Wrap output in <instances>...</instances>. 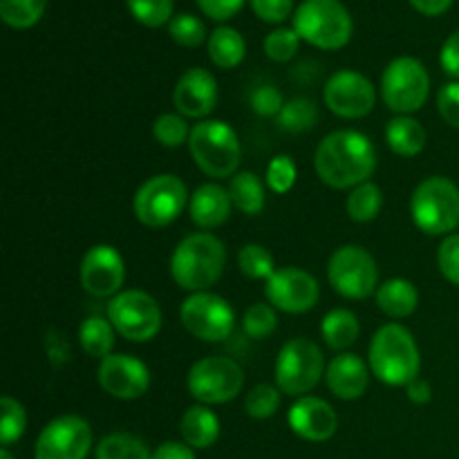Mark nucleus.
Returning <instances> with one entry per match:
<instances>
[{"label": "nucleus", "instance_id": "nucleus-1", "mask_svg": "<svg viewBox=\"0 0 459 459\" xmlns=\"http://www.w3.org/2000/svg\"><path fill=\"white\" fill-rule=\"evenodd\" d=\"M314 169L330 188H354L370 182L377 170V148L359 130H334L318 143Z\"/></svg>", "mask_w": 459, "mask_h": 459}, {"label": "nucleus", "instance_id": "nucleus-2", "mask_svg": "<svg viewBox=\"0 0 459 459\" xmlns=\"http://www.w3.org/2000/svg\"><path fill=\"white\" fill-rule=\"evenodd\" d=\"M372 375L385 385H403L420 377L421 352L415 336L402 323H385L375 332L368 350Z\"/></svg>", "mask_w": 459, "mask_h": 459}, {"label": "nucleus", "instance_id": "nucleus-3", "mask_svg": "<svg viewBox=\"0 0 459 459\" xmlns=\"http://www.w3.org/2000/svg\"><path fill=\"white\" fill-rule=\"evenodd\" d=\"M227 267V249L213 233H191L175 247L170 255V276L178 287L197 294L209 291L222 278Z\"/></svg>", "mask_w": 459, "mask_h": 459}, {"label": "nucleus", "instance_id": "nucleus-4", "mask_svg": "<svg viewBox=\"0 0 459 459\" xmlns=\"http://www.w3.org/2000/svg\"><path fill=\"white\" fill-rule=\"evenodd\" d=\"M188 151L197 169L215 179L236 175L242 160L238 133L222 119H204L193 126Z\"/></svg>", "mask_w": 459, "mask_h": 459}, {"label": "nucleus", "instance_id": "nucleus-5", "mask_svg": "<svg viewBox=\"0 0 459 459\" xmlns=\"http://www.w3.org/2000/svg\"><path fill=\"white\" fill-rule=\"evenodd\" d=\"M411 215L426 236H451L459 227V186L442 175L426 178L412 193Z\"/></svg>", "mask_w": 459, "mask_h": 459}, {"label": "nucleus", "instance_id": "nucleus-6", "mask_svg": "<svg viewBox=\"0 0 459 459\" xmlns=\"http://www.w3.org/2000/svg\"><path fill=\"white\" fill-rule=\"evenodd\" d=\"M294 30L318 49H341L352 39V16L341 0H303L294 12Z\"/></svg>", "mask_w": 459, "mask_h": 459}, {"label": "nucleus", "instance_id": "nucleus-7", "mask_svg": "<svg viewBox=\"0 0 459 459\" xmlns=\"http://www.w3.org/2000/svg\"><path fill=\"white\" fill-rule=\"evenodd\" d=\"M327 366L321 348L314 341L296 336L287 341L276 357V385L282 394L290 397H305L318 385L325 375Z\"/></svg>", "mask_w": 459, "mask_h": 459}, {"label": "nucleus", "instance_id": "nucleus-8", "mask_svg": "<svg viewBox=\"0 0 459 459\" xmlns=\"http://www.w3.org/2000/svg\"><path fill=\"white\" fill-rule=\"evenodd\" d=\"M188 204L186 184L173 173H160L148 178L137 188L133 200L134 218L148 229H164L182 215Z\"/></svg>", "mask_w": 459, "mask_h": 459}, {"label": "nucleus", "instance_id": "nucleus-9", "mask_svg": "<svg viewBox=\"0 0 459 459\" xmlns=\"http://www.w3.org/2000/svg\"><path fill=\"white\" fill-rule=\"evenodd\" d=\"M430 94V74L415 56H399L385 65L381 76V99L397 115L421 110Z\"/></svg>", "mask_w": 459, "mask_h": 459}, {"label": "nucleus", "instance_id": "nucleus-10", "mask_svg": "<svg viewBox=\"0 0 459 459\" xmlns=\"http://www.w3.org/2000/svg\"><path fill=\"white\" fill-rule=\"evenodd\" d=\"M327 281L343 299H370L379 290V267L368 249L359 245H343L327 263Z\"/></svg>", "mask_w": 459, "mask_h": 459}, {"label": "nucleus", "instance_id": "nucleus-11", "mask_svg": "<svg viewBox=\"0 0 459 459\" xmlns=\"http://www.w3.org/2000/svg\"><path fill=\"white\" fill-rule=\"evenodd\" d=\"M186 385L197 403L220 406L233 402L242 393L245 370L229 357H204L191 366Z\"/></svg>", "mask_w": 459, "mask_h": 459}, {"label": "nucleus", "instance_id": "nucleus-12", "mask_svg": "<svg viewBox=\"0 0 459 459\" xmlns=\"http://www.w3.org/2000/svg\"><path fill=\"white\" fill-rule=\"evenodd\" d=\"M108 321L124 339L148 343L161 330V307L148 291L126 290L108 303Z\"/></svg>", "mask_w": 459, "mask_h": 459}, {"label": "nucleus", "instance_id": "nucleus-13", "mask_svg": "<svg viewBox=\"0 0 459 459\" xmlns=\"http://www.w3.org/2000/svg\"><path fill=\"white\" fill-rule=\"evenodd\" d=\"M184 330L206 343H220L236 330V312L227 299L213 291H197L186 296L179 307Z\"/></svg>", "mask_w": 459, "mask_h": 459}, {"label": "nucleus", "instance_id": "nucleus-14", "mask_svg": "<svg viewBox=\"0 0 459 459\" xmlns=\"http://www.w3.org/2000/svg\"><path fill=\"white\" fill-rule=\"evenodd\" d=\"M92 448V429L79 415H61L45 424L34 446V459H85Z\"/></svg>", "mask_w": 459, "mask_h": 459}, {"label": "nucleus", "instance_id": "nucleus-15", "mask_svg": "<svg viewBox=\"0 0 459 459\" xmlns=\"http://www.w3.org/2000/svg\"><path fill=\"white\" fill-rule=\"evenodd\" d=\"M323 99L330 112L341 119H361L372 112L377 90L366 74L357 70H339L327 79Z\"/></svg>", "mask_w": 459, "mask_h": 459}, {"label": "nucleus", "instance_id": "nucleus-16", "mask_svg": "<svg viewBox=\"0 0 459 459\" xmlns=\"http://www.w3.org/2000/svg\"><path fill=\"white\" fill-rule=\"evenodd\" d=\"M264 296L269 305L287 314H305L318 303L321 287L309 272L299 267L276 269L272 278L264 282Z\"/></svg>", "mask_w": 459, "mask_h": 459}, {"label": "nucleus", "instance_id": "nucleus-17", "mask_svg": "<svg viewBox=\"0 0 459 459\" xmlns=\"http://www.w3.org/2000/svg\"><path fill=\"white\" fill-rule=\"evenodd\" d=\"M126 282V260L112 245H94L81 260V285L94 299H115Z\"/></svg>", "mask_w": 459, "mask_h": 459}, {"label": "nucleus", "instance_id": "nucleus-18", "mask_svg": "<svg viewBox=\"0 0 459 459\" xmlns=\"http://www.w3.org/2000/svg\"><path fill=\"white\" fill-rule=\"evenodd\" d=\"M99 385L121 402H134L151 388V370L133 354H110L99 363Z\"/></svg>", "mask_w": 459, "mask_h": 459}, {"label": "nucleus", "instance_id": "nucleus-19", "mask_svg": "<svg viewBox=\"0 0 459 459\" xmlns=\"http://www.w3.org/2000/svg\"><path fill=\"white\" fill-rule=\"evenodd\" d=\"M173 106L186 119L204 121L218 106V81L204 67H191L178 79L173 90Z\"/></svg>", "mask_w": 459, "mask_h": 459}, {"label": "nucleus", "instance_id": "nucleus-20", "mask_svg": "<svg viewBox=\"0 0 459 459\" xmlns=\"http://www.w3.org/2000/svg\"><path fill=\"white\" fill-rule=\"evenodd\" d=\"M287 421L294 435H299L305 442H327L339 430V415L334 406L325 399L305 394L294 402V406L287 412Z\"/></svg>", "mask_w": 459, "mask_h": 459}, {"label": "nucleus", "instance_id": "nucleus-21", "mask_svg": "<svg viewBox=\"0 0 459 459\" xmlns=\"http://www.w3.org/2000/svg\"><path fill=\"white\" fill-rule=\"evenodd\" d=\"M370 366L359 354L341 352L327 363L325 384L330 393L341 402H354L366 394L370 384Z\"/></svg>", "mask_w": 459, "mask_h": 459}, {"label": "nucleus", "instance_id": "nucleus-22", "mask_svg": "<svg viewBox=\"0 0 459 459\" xmlns=\"http://www.w3.org/2000/svg\"><path fill=\"white\" fill-rule=\"evenodd\" d=\"M231 195L229 188L220 186V184L209 182L202 184L193 191L191 200H188V213H191L193 224H197L204 231L222 227L231 215Z\"/></svg>", "mask_w": 459, "mask_h": 459}, {"label": "nucleus", "instance_id": "nucleus-23", "mask_svg": "<svg viewBox=\"0 0 459 459\" xmlns=\"http://www.w3.org/2000/svg\"><path fill=\"white\" fill-rule=\"evenodd\" d=\"M179 435L182 442L197 451L213 446L220 437V417L204 403H195L184 411L179 420Z\"/></svg>", "mask_w": 459, "mask_h": 459}, {"label": "nucleus", "instance_id": "nucleus-24", "mask_svg": "<svg viewBox=\"0 0 459 459\" xmlns=\"http://www.w3.org/2000/svg\"><path fill=\"white\" fill-rule=\"evenodd\" d=\"M377 305L390 318H408L420 305V291L408 278H390L377 290Z\"/></svg>", "mask_w": 459, "mask_h": 459}, {"label": "nucleus", "instance_id": "nucleus-25", "mask_svg": "<svg viewBox=\"0 0 459 459\" xmlns=\"http://www.w3.org/2000/svg\"><path fill=\"white\" fill-rule=\"evenodd\" d=\"M388 148L399 157H415L426 148V128L411 115H399L385 126Z\"/></svg>", "mask_w": 459, "mask_h": 459}, {"label": "nucleus", "instance_id": "nucleus-26", "mask_svg": "<svg viewBox=\"0 0 459 459\" xmlns=\"http://www.w3.org/2000/svg\"><path fill=\"white\" fill-rule=\"evenodd\" d=\"M359 334H361V325H359L357 314L345 307L330 309L321 323L323 341L327 348L336 350V352H343L350 345L357 343Z\"/></svg>", "mask_w": 459, "mask_h": 459}, {"label": "nucleus", "instance_id": "nucleus-27", "mask_svg": "<svg viewBox=\"0 0 459 459\" xmlns=\"http://www.w3.org/2000/svg\"><path fill=\"white\" fill-rule=\"evenodd\" d=\"M206 49H209V58L215 65L222 67V70H233L245 61L247 43L240 31L222 25L211 31Z\"/></svg>", "mask_w": 459, "mask_h": 459}, {"label": "nucleus", "instance_id": "nucleus-28", "mask_svg": "<svg viewBox=\"0 0 459 459\" xmlns=\"http://www.w3.org/2000/svg\"><path fill=\"white\" fill-rule=\"evenodd\" d=\"M229 195H231L233 206L245 215L263 213L264 202H267V191L260 178L249 170L236 173L229 182Z\"/></svg>", "mask_w": 459, "mask_h": 459}, {"label": "nucleus", "instance_id": "nucleus-29", "mask_svg": "<svg viewBox=\"0 0 459 459\" xmlns=\"http://www.w3.org/2000/svg\"><path fill=\"white\" fill-rule=\"evenodd\" d=\"M115 327L108 318L90 316L79 327V343L83 352L92 359H106L115 348Z\"/></svg>", "mask_w": 459, "mask_h": 459}, {"label": "nucleus", "instance_id": "nucleus-30", "mask_svg": "<svg viewBox=\"0 0 459 459\" xmlns=\"http://www.w3.org/2000/svg\"><path fill=\"white\" fill-rule=\"evenodd\" d=\"M381 206H384V193L375 182H363L354 186L345 202L350 220L359 224L372 222L381 213Z\"/></svg>", "mask_w": 459, "mask_h": 459}, {"label": "nucleus", "instance_id": "nucleus-31", "mask_svg": "<svg viewBox=\"0 0 459 459\" xmlns=\"http://www.w3.org/2000/svg\"><path fill=\"white\" fill-rule=\"evenodd\" d=\"M276 121L278 128L285 130V133H305V130H312L316 126L318 106L307 97L290 99L281 110V115L276 117Z\"/></svg>", "mask_w": 459, "mask_h": 459}, {"label": "nucleus", "instance_id": "nucleus-32", "mask_svg": "<svg viewBox=\"0 0 459 459\" xmlns=\"http://www.w3.org/2000/svg\"><path fill=\"white\" fill-rule=\"evenodd\" d=\"M97 459H152L146 444L130 433H110L99 442Z\"/></svg>", "mask_w": 459, "mask_h": 459}, {"label": "nucleus", "instance_id": "nucleus-33", "mask_svg": "<svg viewBox=\"0 0 459 459\" xmlns=\"http://www.w3.org/2000/svg\"><path fill=\"white\" fill-rule=\"evenodd\" d=\"M48 0H0V18L13 30H30L43 18Z\"/></svg>", "mask_w": 459, "mask_h": 459}, {"label": "nucleus", "instance_id": "nucleus-34", "mask_svg": "<svg viewBox=\"0 0 459 459\" xmlns=\"http://www.w3.org/2000/svg\"><path fill=\"white\" fill-rule=\"evenodd\" d=\"M0 411H3V420H0V444H3V448H9L25 435L27 412L25 406L18 399L9 397V394H4L0 399Z\"/></svg>", "mask_w": 459, "mask_h": 459}, {"label": "nucleus", "instance_id": "nucleus-35", "mask_svg": "<svg viewBox=\"0 0 459 459\" xmlns=\"http://www.w3.org/2000/svg\"><path fill=\"white\" fill-rule=\"evenodd\" d=\"M238 267L245 273L247 278H254V281H264L276 273V267H273V255L264 249L263 245H245L240 251H238Z\"/></svg>", "mask_w": 459, "mask_h": 459}, {"label": "nucleus", "instance_id": "nucleus-36", "mask_svg": "<svg viewBox=\"0 0 459 459\" xmlns=\"http://www.w3.org/2000/svg\"><path fill=\"white\" fill-rule=\"evenodd\" d=\"M282 402V393L278 385L272 384H258L247 393L245 397V411L247 415L254 420H269L278 412Z\"/></svg>", "mask_w": 459, "mask_h": 459}, {"label": "nucleus", "instance_id": "nucleus-37", "mask_svg": "<svg viewBox=\"0 0 459 459\" xmlns=\"http://www.w3.org/2000/svg\"><path fill=\"white\" fill-rule=\"evenodd\" d=\"M152 134L157 142L166 148H179L182 143H188L191 128L186 124V117L175 115V112H164L152 124Z\"/></svg>", "mask_w": 459, "mask_h": 459}, {"label": "nucleus", "instance_id": "nucleus-38", "mask_svg": "<svg viewBox=\"0 0 459 459\" xmlns=\"http://www.w3.org/2000/svg\"><path fill=\"white\" fill-rule=\"evenodd\" d=\"M278 327V316L273 305L269 303H255L251 307H247L245 316H242V330L247 336L260 341L267 339L269 334H273Z\"/></svg>", "mask_w": 459, "mask_h": 459}, {"label": "nucleus", "instance_id": "nucleus-39", "mask_svg": "<svg viewBox=\"0 0 459 459\" xmlns=\"http://www.w3.org/2000/svg\"><path fill=\"white\" fill-rule=\"evenodd\" d=\"M300 36L294 27H278V30L269 31L267 39H264L263 49L272 61L276 63H287L296 56L300 48Z\"/></svg>", "mask_w": 459, "mask_h": 459}, {"label": "nucleus", "instance_id": "nucleus-40", "mask_svg": "<svg viewBox=\"0 0 459 459\" xmlns=\"http://www.w3.org/2000/svg\"><path fill=\"white\" fill-rule=\"evenodd\" d=\"M130 13L146 27H161L173 21V0H126Z\"/></svg>", "mask_w": 459, "mask_h": 459}, {"label": "nucleus", "instance_id": "nucleus-41", "mask_svg": "<svg viewBox=\"0 0 459 459\" xmlns=\"http://www.w3.org/2000/svg\"><path fill=\"white\" fill-rule=\"evenodd\" d=\"M169 34L182 48H197V45L204 43L206 27L193 13H179V16H173V21L169 22Z\"/></svg>", "mask_w": 459, "mask_h": 459}, {"label": "nucleus", "instance_id": "nucleus-42", "mask_svg": "<svg viewBox=\"0 0 459 459\" xmlns=\"http://www.w3.org/2000/svg\"><path fill=\"white\" fill-rule=\"evenodd\" d=\"M299 178V169H296L294 160L290 155H276L267 166V186L276 195L291 191Z\"/></svg>", "mask_w": 459, "mask_h": 459}, {"label": "nucleus", "instance_id": "nucleus-43", "mask_svg": "<svg viewBox=\"0 0 459 459\" xmlns=\"http://www.w3.org/2000/svg\"><path fill=\"white\" fill-rule=\"evenodd\" d=\"M437 264L442 276L459 287V233H451L442 240L437 251Z\"/></svg>", "mask_w": 459, "mask_h": 459}, {"label": "nucleus", "instance_id": "nucleus-44", "mask_svg": "<svg viewBox=\"0 0 459 459\" xmlns=\"http://www.w3.org/2000/svg\"><path fill=\"white\" fill-rule=\"evenodd\" d=\"M251 108L260 117H278L285 108V99L276 85H260L251 94Z\"/></svg>", "mask_w": 459, "mask_h": 459}, {"label": "nucleus", "instance_id": "nucleus-45", "mask_svg": "<svg viewBox=\"0 0 459 459\" xmlns=\"http://www.w3.org/2000/svg\"><path fill=\"white\" fill-rule=\"evenodd\" d=\"M255 16L264 22H282L294 12V0H249Z\"/></svg>", "mask_w": 459, "mask_h": 459}, {"label": "nucleus", "instance_id": "nucleus-46", "mask_svg": "<svg viewBox=\"0 0 459 459\" xmlns=\"http://www.w3.org/2000/svg\"><path fill=\"white\" fill-rule=\"evenodd\" d=\"M437 110L448 126L459 128V81L442 85L437 92Z\"/></svg>", "mask_w": 459, "mask_h": 459}, {"label": "nucleus", "instance_id": "nucleus-47", "mask_svg": "<svg viewBox=\"0 0 459 459\" xmlns=\"http://www.w3.org/2000/svg\"><path fill=\"white\" fill-rule=\"evenodd\" d=\"M245 0H197V7L213 21H229L242 9Z\"/></svg>", "mask_w": 459, "mask_h": 459}, {"label": "nucleus", "instance_id": "nucleus-48", "mask_svg": "<svg viewBox=\"0 0 459 459\" xmlns=\"http://www.w3.org/2000/svg\"><path fill=\"white\" fill-rule=\"evenodd\" d=\"M45 352H48L52 366L56 368L70 361V343H67L65 334L58 330H49L48 336H45Z\"/></svg>", "mask_w": 459, "mask_h": 459}, {"label": "nucleus", "instance_id": "nucleus-49", "mask_svg": "<svg viewBox=\"0 0 459 459\" xmlns=\"http://www.w3.org/2000/svg\"><path fill=\"white\" fill-rule=\"evenodd\" d=\"M439 63H442L444 72L448 76L459 79V30L444 40L442 52H439Z\"/></svg>", "mask_w": 459, "mask_h": 459}, {"label": "nucleus", "instance_id": "nucleus-50", "mask_svg": "<svg viewBox=\"0 0 459 459\" xmlns=\"http://www.w3.org/2000/svg\"><path fill=\"white\" fill-rule=\"evenodd\" d=\"M152 459H197L186 442H164L152 451Z\"/></svg>", "mask_w": 459, "mask_h": 459}, {"label": "nucleus", "instance_id": "nucleus-51", "mask_svg": "<svg viewBox=\"0 0 459 459\" xmlns=\"http://www.w3.org/2000/svg\"><path fill=\"white\" fill-rule=\"evenodd\" d=\"M406 397L411 399L412 403H420V406H424V403H429L430 399H433V388H430L429 381L421 379V377H417L412 384L406 385Z\"/></svg>", "mask_w": 459, "mask_h": 459}, {"label": "nucleus", "instance_id": "nucleus-52", "mask_svg": "<svg viewBox=\"0 0 459 459\" xmlns=\"http://www.w3.org/2000/svg\"><path fill=\"white\" fill-rule=\"evenodd\" d=\"M411 4L424 16H442L451 9L453 0H411Z\"/></svg>", "mask_w": 459, "mask_h": 459}, {"label": "nucleus", "instance_id": "nucleus-53", "mask_svg": "<svg viewBox=\"0 0 459 459\" xmlns=\"http://www.w3.org/2000/svg\"><path fill=\"white\" fill-rule=\"evenodd\" d=\"M0 459H13L12 453H9V448H3V451H0Z\"/></svg>", "mask_w": 459, "mask_h": 459}]
</instances>
